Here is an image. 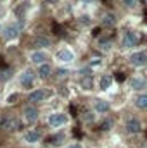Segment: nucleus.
Here are the masks:
<instances>
[{
    "label": "nucleus",
    "mask_w": 147,
    "mask_h": 148,
    "mask_svg": "<svg viewBox=\"0 0 147 148\" xmlns=\"http://www.w3.org/2000/svg\"><path fill=\"white\" fill-rule=\"evenodd\" d=\"M68 148H81L80 145H71V147H68Z\"/></svg>",
    "instance_id": "nucleus-33"
},
{
    "label": "nucleus",
    "mask_w": 147,
    "mask_h": 148,
    "mask_svg": "<svg viewBox=\"0 0 147 148\" xmlns=\"http://www.w3.org/2000/svg\"><path fill=\"white\" fill-rule=\"evenodd\" d=\"M81 84H83V88H85V90H90V88H92V76H87V77H83Z\"/></svg>",
    "instance_id": "nucleus-22"
},
{
    "label": "nucleus",
    "mask_w": 147,
    "mask_h": 148,
    "mask_svg": "<svg viewBox=\"0 0 147 148\" xmlns=\"http://www.w3.org/2000/svg\"><path fill=\"white\" fill-rule=\"evenodd\" d=\"M140 121L139 119H135V117H130L126 122H125V129H126V133H130V134H135V133H139L140 131Z\"/></svg>",
    "instance_id": "nucleus-4"
},
{
    "label": "nucleus",
    "mask_w": 147,
    "mask_h": 148,
    "mask_svg": "<svg viewBox=\"0 0 147 148\" xmlns=\"http://www.w3.org/2000/svg\"><path fill=\"white\" fill-rule=\"evenodd\" d=\"M123 79H125V76H123L121 73H118V74H116V81H119V83H121Z\"/></svg>",
    "instance_id": "nucleus-28"
},
{
    "label": "nucleus",
    "mask_w": 147,
    "mask_h": 148,
    "mask_svg": "<svg viewBox=\"0 0 147 148\" xmlns=\"http://www.w3.org/2000/svg\"><path fill=\"white\" fill-rule=\"evenodd\" d=\"M40 138H42V133H40L38 129H31V131H28V133L24 134V140H26L28 143H37Z\"/></svg>",
    "instance_id": "nucleus-10"
},
{
    "label": "nucleus",
    "mask_w": 147,
    "mask_h": 148,
    "mask_svg": "<svg viewBox=\"0 0 147 148\" xmlns=\"http://www.w3.org/2000/svg\"><path fill=\"white\" fill-rule=\"evenodd\" d=\"M146 17H147V10H146Z\"/></svg>",
    "instance_id": "nucleus-35"
},
{
    "label": "nucleus",
    "mask_w": 147,
    "mask_h": 148,
    "mask_svg": "<svg viewBox=\"0 0 147 148\" xmlns=\"http://www.w3.org/2000/svg\"><path fill=\"white\" fill-rule=\"evenodd\" d=\"M102 26H106V28H114V26H116V17H114V14H106V16L102 17Z\"/></svg>",
    "instance_id": "nucleus-14"
},
{
    "label": "nucleus",
    "mask_w": 147,
    "mask_h": 148,
    "mask_svg": "<svg viewBox=\"0 0 147 148\" xmlns=\"http://www.w3.org/2000/svg\"><path fill=\"white\" fill-rule=\"evenodd\" d=\"M137 41H139V38L135 36V33L126 31L125 36H123V47H125V48H132V47L137 45Z\"/></svg>",
    "instance_id": "nucleus-8"
},
{
    "label": "nucleus",
    "mask_w": 147,
    "mask_h": 148,
    "mask_svg": "<svg viewBox=\"0 0 147 148\" xmlns=\"http://www.w3.org/2000/svg\"><path fill=\"white\" fill-rule=\"evenodd\" d=\"M49 97H50V91H49V90H45V88H40V90H35V91L30 95V98H28V100L35 103V102H43V100H45V98H49Z\"/></svg>",
    "instance_id": "nucleus-3"
},
{
    "label": "nucleus",
    "mask_w": 147,
    "mask_h": 148,
    "mask_svg": "<svg viewBox=\"0 0 147 148\" xmlns=\"http://www.w3.org/2000/svg\"><path fill=\"white\" fill-rule=\"evenodd\" d=\"M23 115H24L26 122L33 124V122H37V119H38V110L35 109V107H33V105H28V107H24V110H23Z\"/></svg>",
    "instance_id": "nucleus-5"
},
{
    "label": "nucleus",
    "mask_w": 147,
    "mask_h": 148,
    "mask_svg": "<svg viewBox=\"0 0 147 148\" xmlns=\"http://www.w3.org/2000/svg\"><path fill=\"white\" fill-rule=\"evenodd\" d=\"M94 109L99 112V114H106V112L109 110V103L106 102V100H95V103H94Z\"/></svg>",
    "instance_id": "nucleus-11"
},
{
    "label": "nucleus",
    "mask_w": 147,
    "mask_h": 148,
    "mask_svg": "<svg viewBox=\"0 0 147 148\" xmlns=\"http://www.w3.org/2000/svg\"><path fill=\"white\" fill-rule=\"evenodd\" d=\"M146 86H147V81H146V79H140V77L132 79V88H133V90H137V91H139V90H144Z\"/></svg>",
    "instance_id": "nucleus-15"
},
{
    "label": "nucleus",
    "mask_w": 147,
    "mask_h": 148,
    "mask_svg": "<svg viewBox=\"0 0 147 148\" xmlns=\"http://www.w3.org/2000/svg\"><path fill=\"white\" fill-rule=\"evenodd\" d=\"M111 127H112V121H104V122L101 124V129H102V131H109Z\"/></svg>",
    "instance_id": "nucleus-23"
},
{
    "label": "nucleus",
    "mask_w": 147,
    "mask_h": 148,
    "mask_svg": "<svg viewBox=\"0 0 147 148\" xmlns=\"http://www.w3.org/2000/svg\"><path fill=\"white\" fill-rule=\"evenodd\" d=\"M0 77H2V79H7V77H10V69H7V71H3Z\"/></svg>",
    "instance_id": "nucleus-27"
},
{
    "label": "nucleus",
    "mask_w": 147,
    "mask_h": 148,
    "mask_svg": "<svg viewBox=\"0 0 147 148\" xmlns=\"http://www.w3.org/2000/svg\"><path fill=\"white\" fill-rule=\"evenodd\" d=\"M23 26H24V21H23V19H19L17 24H9V26L3 29V38H5V40H14V38H17L19 31L23 29Z\"/></svg>",
    "instance_id": "nucleus-1"
},
{
    "label": "nucleus",
    "mask_w": 147,
    "mask_h": 148,
    "mask_svg": "<svg viewBox=\"0 0 147 148\" xmlns=\"http://www.w3.org/2000/svg\"><path fill=\"white\" fill-rule=\"evenodd\" d=\"M57 74L62 77V76H66V74H68V71H66V69H59V71H57Z\"/></svg>",
    "instance_id": "nucleus-29"
},
{
    "label": "nucleus",
    "mask_w": 147,
    "mask_h": 148,
    "mask_svg": "<svg viewBox=\"0 0 147 148\" xmlns=\"http://www.w3.org/2000/svg\"><path fill=\"white\" fill-rule=\"evenodd\" d=\"M66 121H68V117H66L64 114H52V115L49 117V124H50L52 127H59V126L66 124Z\"/></svg>",
    "instance_id": "nucleus-6"
},
{
    "label": "nucleus",
    "mask_w": 147,
    "mask_h": 148,
    "mask_svg": "<svg viewBox=\"0 0 147 148\" xmlns=\"http://www.w3.org/2000/svg\"><path fill=\"white\" fill-rule=\"evenodd\" d=\"M45 60H47V55H45L43 52H33V53H31V62H35L38 66H43Z\"/></svg>",
    "instance_id": "nucleus-12"
},
{
    "label": "nucleus",
    "mask_w": 147,
    "mask_h": 148,
    "mask_svg": "<svg viewBox=\"0 0 147 148\" xmlns=\"http://www.w3.org/2000/svg\"><path fill=\"white\" fill-rule=\"evenodd\" d=\"M50 73H52V69H50V66L49 64H43V66H40V69H38V74H40V77H49L50 76Z\"/></svg>",
    "instance_id": "nucleus-17"
},
{
    "label": "nucleus",
    "mask_w": 147,
    "mask_h": 148,
    "mask_svg": "<svg viewBox=\"0 0 147 148\" xmlns=\"http://www.w3.org/2000/svg\"><path fill=\"white\" fill-rule=\"evenodd\" d=\"M125 2V5H128V7H135L137 3H139V0H123Z\"/></svg>",
    "instance_id": "nucleus-25"
},
{
    "label": "nucleus",
    "mask_w": 147,
    "mask_h": 148,
    "mask_svg": "<svg viewBox=\"0 0 147 148\" xmlns=\"http://www.w3.org/2000/svg\"><path fill=\"white\" fill-rule=\"evenodd\" d=\"M62 141H64V136H62V134H55V136H50V138H49V143H50V145H55V147L61 145Z\"/></svg>",
    "instance_id": "nucleus-20"
},
{
    "label": "nucleus",
    "mask_w": 147,
    "mask_h": 148,
    "mask_svg": "<svg viewBox=\"0 0 147 148\" xmlns=\"http://www.w3.org/2000/svg\"><path fill=\"white\" fill-rule=\"evenodd\" d=\"M97 64H101V59H92V66H97Z\"/></svg>",
    "instance_id": "nucleus-31"
},
{
    "label": "nucleus",
    "mask_w": 147,
    "mask_h": 148,
    "mask_svg": "<svg viewBox=\"0 0 147 148\" xmlns=\"http://www.w3.org/2000/svg\"><path fill=\"white\" fill-rule=\"evenodd\" d=\"M33 79H35V74H33V71L26 69V71L23 73V76H21V84H23L24 88H31Z\"/></svg>",
    "instance_id": "nucleus-9"
},
{
    "label": "nucleus",
    "mask_w": 147,
    "mask_h": 148,
    "mask_svg": "<svg viewBox=\"0 0 147 148\" xmlns=\"http://www.w3.org/2000/svg\"><path fill=\"white\" fill-rule=\"evenodd\" d=\"M54 33H55V35H62V29H61L59 24H54Z\"/></svg>",
    "instance_id": "nucleus-26"
},
{
    "label": "nucleus",
    "mask_w": 147,
    "mask_h": 148,
    "mask_svg": "<svg viewBox=\"0 0 147 148\" xmlns=\"http://www.w3.org/2000/svg\"><path fill=\"white\" fill-rule=\"evenodd\" d=\"M57 59H59L61 62H71L74 59V55L69 50H59V52H57Z\"/></svg>",
    "instance_id": "nucleus-13"
},
{
    "label": "nucleus",
    "mask_w": 147,
    "mask_h": 148,
    "mask_svg": "<svg viewBox=\"0 0 147 148\" xmlns=\"http://www.w3.org/2000/svg\"><path fill=\"white\" fill-rule=\"evenodd\" d=\"M17 98H19V95H17V93H12V95L7 98V102H9V103H16V102H17Z\"/></svg>",
    "instance_id": "nucleus-24"
},
{
    "label": "nucleus",
    "mask_w": 147,
    "mask_h": 148,
    "mask_svg": "<svg viewBox=\"0 0 147 148\" xmlns=\"http://www.w3.org/2000/svg\"><path fill=\"white\" fill-rule=\"evenodd\" d=\"M99 33H101V29H99V28H95V29L92 31V35H94V36H99Z\"/></svg>",
    "instance_id": "nucleus-30"
},
{
    "label": "nucleus",
    "mask_w": 147,
    "mask_h": 148,
    "mask_svg": "<svg viewBox=\"0 0 147 148\" xmlns=\"http://www.w3.org/2000/svg\"><path fill=\"white\" fill-rule=\"evenodd\" d=\"M35 47L37 48H43V47H50V40L45 36H37L35 38Z\"/></svg>",
    "instance_id": "nucleus-16"
},
{
    "label": "nucleus",
    "mask_w": 147,
    "mask_h": 148,
    "mask_svg": "<svg viewBox=\"0 0 147 148\" xmlns=\"http://www.w3.org/2000/svg\"><path fill=\"white\" fill-rule=\"evenodd\" d=\"M130 60H132V64H133L135 67H140V66H146L147 64V55L144 52H135V53L130 57Z\"/></svg>",
    "instance_id": "nucleus-7"
},
{
    "label": "nucleus",
    "mask_w": 147,
    "mask_h": 148,
    "mask_svg": "<svg viewBox=\"0 0 147 148\" xmlns=\"http://www.w3.org/2000/svg\"><path fill=\"white\" fill-rule=\"evenodd\" d=\"M99 47H101L102 50H109L111 47H112V40H111V38H101V40H99Z\"/></svg>",
    "instance_id": "nucleus-18"
},
{
    "label": "nucleus",
    "mask_w": 147,
    "mask_h": 148,
    "mask_svg": "<svg viewBox=\"0 0 147 148\" xmlns=\"http://www.w3.org/2000/svg\"><path fill=\"white\" fill-rule=\"evenodd\" d=\"M111 81H112V77H111V76H104V77L101 79V88H102V90H107V88H109V84H111Z\"/></svg>",
    "instance_id": "nucleus-21"
},
{
    "label": "nucleus",
    "mask_w": 147,
    "mask_h": 148,
    "mask_svg": "<svg viewBox=\"0 0 147 148\" xmlns=\"http://www.w3.org/2000/svg\"><path fill=\"white\" fill-rule=\"evenodd\" d=\"M0 14H2V5H0Z\"/></svg>",
    "instance_id": "nucleus-34"
},
{
    "label": "nucleus",
    "mask_w": 147,
    "mask_h": 148,
    "mask_svg": "<svg viewBox=\"0 0 147 148\" xmlns=\"http://www.w3.org/2000/svg\"><path fill=\"white\" fill-rule=\"evenodd\" d=\"M85 119H87V121H94V115H92V114H85Z\"/></svg>",
    "instance_id": "nucleus-32"
},
{
    "label": "nucleus",
    "mask_w": 147,
    "mask_h": 148,
    "mask_svg": "<svg viewBox=\"0 0 147 148\" xmlns=\"http://www.w3.org/2000/svg\"><path fill=\"white\" fill-rule=\"evenodd\" d=\"M0 31H2V26H0Z\"/></svg>",
    "instance_id": "nucleus-36"
},
{
    "label": "nucleus",
    "mask_w": 147,
    "mask_h": 148,
    "mask_svg": "<svg viewBox=\"0 0 147 148\" xmlns=\"http://www.w3.org/2000/svg\"><path fill=\"white\" fill-rule=\"evenodd\" d=\"M16 122H17V119L12 114H2L0 115V129H5V131L10 129V131H14Z\"/></svg>",
    "instance_id": "nucleus-2"
},
{
    "label": "nucleus",
    "mask_w": 147,
    "mask_h": 148,
    "mask_svg": "<svg viewBox=\"0 0 147 148\" xmlns=\"http://www.w3.org/2000/svg\"><path fill=\"white\" fill-rule=\"evenodd\" d=\"M135 105H137L139 109H147V95H140V97H137Z\"/></svg>",
    "instance_id": "nucleus-19"
}]
</instances>
